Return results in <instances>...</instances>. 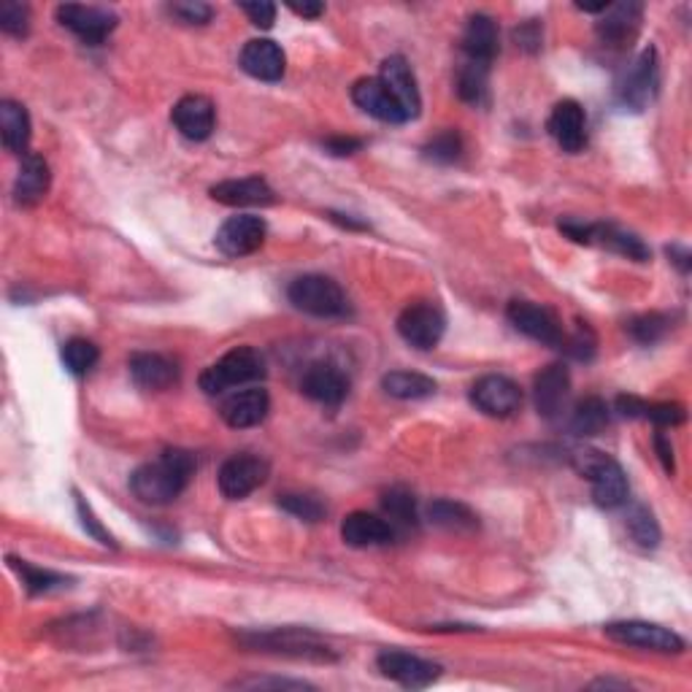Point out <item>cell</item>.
Instances as JSON below:
<instances>
[{
  "instance_id": "obj_30",
  "label": "cell",
  "mask_w": 692,
  "mask_h": 692,
  "mask_svg": "<svg viewBox=\"0 0 692 692\" xmlns=\"http://www.w3.org/2000/svg\"><path fill=\"white\" fill-rule=\"evenodd\" d=\"M641 22V6L639 3H620V6H609L606 17L597 22V36H601L603 43H612V47H620L635 33Z\"/></svg>"
},
{
  "instance_id": "obj_23",
  "label": "cell",
  "mask_w": 692,
  "mask_h": 692,
  "mask_svg": "<svg viewBox=\"0 0 692 692\" xmlns=\"http://www.w3.org/2000/svg\"><path fill=\"white\" fill-rule=\"evenodd\" d=\"M211 198L233 209H247V206H270L276 200L274 190L260 176H247V179H228L211 187Z\"/></svg>"
},
{
  "instance_id": "obj_34",
  "label": "cell",
  "mask_w": 692,
  "mask_h": 692,
  "mask_svg": "<svg viewBox=\"0 0 692 692\" xmlns=\"http://www.w3.org/2000/svg\"><path fill=\"white\" fill-rule=\"evenodd\" d=\"M382 508H385V520L393 525V531H412L417 527V503L414 495L404 487H393L382 495Z\"/></svg>"
},
{
  "instance_id": "obj_13",
  "label": "cell",
  "mask_w": 692,
  "mask_h": 692,
  "mask_svg": "<svg viewBox=\"0 0 692 692\" xmlns=\"http://www.w3.org/2000/svg\"><path fill=\"white\" fill-rule=\"evenodd\" d=\"M266 219L257 214H236L217 230V249L228 257H247L266 244Z\"/></svg>"
},
{
  "instance_id": "obj_47",
  "label": "cell",
  "mask_w": 692,
  "mask_h": 692,
  "mask_svg": "<svg viewBox=\"0 0 692 692\" xmlns=\"http://www.w3.org/2000/svg\"><path fill=\"white\" fill-rule=\"evenodd\" d=\"M77 506H79V517H81V525H85V531L90 533L92 538H98L100 544H106V546H115V538H111L109 533L103 531V525H100V522L96 520V514H92V508L87 506V503H85V498H81V495H77Z\"/></svg>"
},
{
  "instance_id": "obj_35",
  "label": "cell",
  "mask_w": 692,
  "mask_h": 692,
  "mask_svg": "<svg viewBox=\"0 0 692 692\" xmlns=\"http://www.w3.org/2000/svg\"><path fill=\"white\" fill-rule=\"evenodd\" d=\"M609 425V406L601 398L579 401L574 414H571V431L576 436H597Z\"/></svg>"
},
{
  "instance_id": "obj_2",
  "label": "cell",
  "mask_w": 692,
  "mask_h": 692,
  "mask_svg": "<svg viewBox=\"0 0 692 692\" xmlns=\"http://www.w3.org/2000/svg\"><path fill=\"white\" fill-rule=\"evenodd\" d=\"M571 463L593 484V498L601 508H616L627 501V476L614 457L597 449H576Z\"/></svg>"
},
{
  "instance_id": "obj_29",
  "label": "cell",
  "mask_w": 692,
  "mask_h": 692,
  "mask_svg": "<svg viewBox=\"0 0 692 692\" xmlns=\"http://www.w3.org/2000/svg\"><path fill=\"white\" fill-rule=\"evenodd\" d=\"M616 408L625 417L650 419V423L660 427H676L688 419V412H684L682 404H646V401L635 398V395H620L616 398Z\"/></svg>"
},
{
  "instance_id": "obj_24",
  "label": "cell",
  "mask_w": 692,
  "mask_h": 692,
  "mask_svg": "<svg viewBox=\"0 0 692 692\" xmlns=\"http://www.w3.org/2000/svg\"><path fill=\"white\" fill-rule=\"evenodd\" d=\"M379 79L385 81L387 90L393 92L395 100H398L401 109L406 111L408 119H414L419 115V109H423V98H419L417 79H414V71H412V66L406 62V58H401V55H393V58H387L385 62H382Z\"/></svg>"
},
{
  "instance_id": "obj_21",
  "label": "cell",
  "mask_w": 692,
  "mask_h": 692,
  "mask_svg": "<svg viewBox=\"0 0 692 692\" xmlns=\"http://www.w3.org/2000/svg\"><path fill=\"white\" fill-rule=\"evenodd\" d=\"M463 55L465 62L480 68L493 66L498 55V22L490 14H474L465 24L463 33Z\"/></svg>"
},
{
  "instance_id": "obj_20",
  "label": "cell",
  "mask_w": 692,
  "mask_h": 692,
  "mask_svg": "<svg viewBox=\"0 0 692 692\" xmlns=\"http://www.w3.org/2000/svg\"><path fill=\"white\" fill-rule=\"evenodd\" d=\"M171 122L181 136L190 141H206L217 125V111L206 96H185L174 106Z\"/></svg>"
},
{
  "instance_id": "obj_5",
  "label": "cell",
  "mask_w": 692,
  "mask_h": 692,
  "mask_svg": "<svg viewBox=\"0 0 692 692\" xmlns=\"http://www.w3.org/2000/svg\"><path fill=\"white\" fill-rule=\"evenodd\" d=\"M287 298L298 312L312 314V317L333 319L344 317V314L349 312L344 289L338 287V281H333L330 276L323 274L298 276V279L287 287Z\"/></svg>"
},
{
  "instance_id": "obj_16",
  "label": "cell",
  "mask_w": 692,
  "mask_h": 692,
  "mask_svg": "<svg viewBox=\"0 0 692 692\" xmlns=\"http://www.w3.org/2000/svg\"><path fill=\"white\" fill-rule=\"evenodd\" d=\"M569 395H571V374L563 363L546 366L536 376V382H533V401H536L538 414L544 419L563 417V412L569 408Z\"/></svg>"
},
{
  "instance_id": "obj_45",
  "label": "cell",
  "mask_w": 692,
  "mask_h": 692,
  "mask_svg": "<svg viewBox=\"0 0 692 692\" xmlns=\"http://www.w3.org/2000/svg\"><path fill=\"white\" fill-rule=\"evenodd\" d=\"M174 17H179L181 22L187 24H206L211 20V6L209 3H198V0H185V3H171L168 6Z\"/></svg>"
},
{
  "instance_id": "obj_19",
  "label": "cell",
  "mask_w": 692,
  "mask_h": 692,
  "mask_svg": "<svg viewBox=\"0 0 692 692\" xmlns=\"http://www.w3.org/2000/svg\"><path fill=\"white\" fill-rule=\"evenodd\" d=\"M300 389H304L306 398L317 401V404L338 406L349 395V379L333 363H314V366L306 368Z\"/></svg>"
},
{
  "instance_id": "obj_38",
  "label": "cell",
  "mask_w": 692,
  "mask_h": 692,
  "mask_svg": "<svg viewBox=\"0 0 692 692\" xmlns=\"http://www.w3.org/2000/svg\"><path fill=\"white\" fill-rule=\"evenodd\" d=\"M627 533L644 550H654L660 544V527L654 522V514L646 506H633L627 512Z\"/></svg>"
},
{
  "instance_id": "obj_39",
  "label": "cell",
  "mask_w": 692,
  "mask_h": 692,
  "mask_svg": "<svg viewBox=\"0 0 692 692\" xmlns=\"http://www.w3.org/2000/svg\"><path fill=\"white\" fill-rule=\"evenodd\" d=\"M487 77L490 68L471 66V62H463L461 73H457V96H461L465 103L480 106L484 96H487Z\"/></svg>"
},
{
  "instance_id": "obj_25",
  "label": "cell",
  "mask_w": 692,
  "mask_h": 692,
  "mask_svg": "<svg viewBox=\"0 0 692 692\" xmlns=\"http://www.w3.org/2000/svg\"><path fill=\"white\" fill-rule=\"evenodd\" d=\"M270 412V398L263 387H249L241 389V393H233L228 401H225L219 414L230 427L236 431H244V427H255L260 425L263 419L268 417Z\"/></svg>"
},
{
  "instance_id": "obj_9",
  "label": "cell",
  "mask_w": 692,
  "mask_h": 692,
  "mask_svg": "<svg viewBox=\"0 0 692 692\" xmlns=\"http://www.w3.org/2000/svg\"><path fill=\"white\" fill-rule=\"evenodd\" d=\"M268 474L270 465L268 461H263L260 455H249V452L233 455L230 461H225L223 468H219L217 476L219 493H223L228 501H241L255 493L257 487H263V484L268 482Z\"/></svg>"
},
{
  "instance_id": "obj_26",
  "label": "cell",
  "mask_w": 692,
  "mask_h": 692,
  "mask_svg": "<svg viewBox=\"0 0 692 692\" xmlns=\"http://www.w3.org/2000/svg\"><path fill=\"white\" fill-rule=\"evenodd\" d=\"M342 538L346 546L368 550V546L389 544L395 538V531L385 517H376V514L368 512H352L342 522Z\"/></svg>"
},
{
  "instance_id": "obj_44",
  "label": "cell",
  "mask_w": 692,
  "mask_h": 692,
  "mask_svg": "<svg viewBox=\"0 0 692 692\" xmlns=\"http://www.w3.org/2000/svg\"><path fill=\"white\" fill-rule=\"evenodd\" d=\"M563 346L576 357V360H593L595 355V336L587 325H579L571 338L563 336Z\"/></svg>"
},
{
  "instance_id": "obj_22",
  "label": "cell",
  "mask_w": 692,
  "mask_h": 692,
  "mask_svg": "<svg viewBox=\"0 0 692 692\" xmlns=\"http://www.w3.org/2000/svg\"><path fill=\"white\" fill-rule=\"evenodd\" d=\"M238 62H241V68L249 77L260 81H279L285 77L287 68L285 52H281L279 43L270 39H251L244 43Z\"/></svg>"
},
{
  "instance_id": "obj_54",
  "label": "cell",
  "mask_w": 692,
  "mask_h": 692,
  "mask_svg": "<svg viewBox=\"0 0 692 692\" xmlns=\"http://www.w3.org/2000/svg\"><path fill=\"white\" fill-rule=\"evenodd\" d=\"M609 6H612V3H606V0H603V3H576V9L590 11V14H595V11H606Z\"/></svg>"
},
{
  "instance_id": "obj_17",
  "label": "cell",
  "mask_w": 692,
  "mask_h": 692,
  "mask_svg": "<svg viewBox=\"0 0 692 692\" xmlns=\"http://www.w3.org/2000/svg\"><path fill=\"white\" fill-rule=\"evenodd\" d=\"M352 100H355L366 115L379 119V122L389 125L408 122L406 111L401 109V103L395 100V96L387 90V85L379 77L355 81V87H352Z\"/></svg>"
},
{
  "instance_id": "obj_12",
  "label": "cell",
  "mask_w": 692,
  "mask_h": 692,
  "mask_svg": "<svg viewBox=\"0 0 692 692\" xmlns=\"http://www.w3.org/2000/svg\"><path fill=\"white\" fill-rule=\"evenodd\" d=\"M471 404L480 408L482 414L495 419L514 417L522 408V389L517 382H512L508 376L490 374L482 376L474 387H471Z\"/></svg>"
},
{
  "instance_id": "obj_37",
  "label": "cell",
  "mask_w": 692,
  "mask_h": 692,
  "mask_svg": "<svg viewBox=\"0 0 692 692\" xmlns=\"http://www.w3.org/2000/svg\"><path fill=\"white\" fill-rule=\"evenodd\" d=\"M11 569L17 571V574L22 576V584L28 587L30 595H41V593H49V590L60 587V584H66V576L55 574V571H43V569H36V565H30L28 560H17V557H9Z\"/></svg>"
},
{
  "instance_id": "obj_36",
  "label": "cell",
  "mask_w": 692,
  "mask_h": 692,
  "mask_svg": "<svg viewBox=\"0 0 692 692\" xmlns=\"http://www.w3.org/2000/svg\"><path fill=\"white\" fill-rule=\"evenodd\" d=\"M98 360L100 349L92 342H87V338H71V342L62 344V363H66V368L73 376L90 374L98 366Z\"/></svg>"
},
{
  "instance_id": "obj_53",
  "label": "cell",
  "mask_w": 692,
  "mask_h": 692,
  "mask_svg": "<svg viewBox=\"0 0 692 692\" xmlns=\"http://www.w3.org/2000/svg\"><path fill=\"white\" fill-rule=\"evenodd\" d=\"M289 9L295 11V14H300V17H319L325 11V6L323 3H304V6H289Z\"/></svg>"
},
{
  "instance_id": "obj_32",
  "label": "cell",
  "mask_w": 692,
  "mask_h": 692,
  "mask_svg": "<svg viewBox=\"0 0 692 692\" xmlns=\"http://www.w3.org/2000/svg\"><path fill=\"white\" fill-rule=\"evenodd\" d=\"M0 130H3V144L9 152L28 155L30 141V115L22 103L17 100H3L0 103Z\"/></svg>"
},
{
  "instance_id": "obj_49",
  "label": "cell",
  "mask_w": 692,
  "mask_h": 692,
  "mask_svg": "<svg viewBox=\"0 0 692 692\" xmlns=\"http://www.w3.org/2000/svg\"><path fill=\"white\" fill-rule=\"evenodd\" d=\"M363 147V141L360 138H344V136H336V138H327L325 141V149L330 155H338V157H344V155H355L357 149Z\"/></svg>"
},
{
  "instance_id": "obj_33",
  "label": "cell",
  "mask_w": 692,
  "mask_h": 692,
  "mask_svg": "<svg viewBox=\"0 0 692 692\" xmlns=\"http://www.w3.org/2000/svg\"><path fill=\"white\" fill-rule=\"evenodd\" d=\"M382 387H385L387 395L398 401H419V398H431L436 393V382L431 376L417 374V370H393L382 379Z\"/></svg>"
},
{
  "instance_id": "obj_8",
  "label": "cell",
  "mask_w": 692,
  "mask_h": 692,
  "mask_svg": "<svg viewBox=\"0 0 692 692\" xmlns=\"http://www.w3.org/2000/svg\"><path fill=\"white\" fill-rule=\"evenodd\" d=\"M444 312L431 300H417V304L406 306L398 317L401 338L414 349H436L444 338Z\"/></svg>"
},
{
  "instance_id": "obj_46",
  "label": "cell",
  "mask_w": 692,
  "mask_h": 692,
  "mask_svg": "<svg viewBox=\"0 0 692 692\" xmlns=\"http://www.w3.org/2000/svg\"><path fill=\"white\" fill-rule=\"evenodd\" d=\"M241 11L249 17L255 28L268 30L276 22V6L266 3V0H255V3H241Z\"/></svg>"
},
{
  "instance_id": "obj_14",
  "label": "cell",
  "mask_w": 692,
  "mask_h": 692,
  "mask_svg": "<svg viewBox=\"0 0 692 692\" xmlns=\"http://www.w3.org/2000/svg\"><path fill=\"white\" fill-rule=\"evenodd\" d=\"M506 317L522 336L533 338V342L546 346L563 344V327H560L557 317L546 306L531 304V300H512L506 308Z\"/></svg>"
},
{
  "instance_id": "obj_48",
  "label": "cell",
  "mask_w": 692,
  "mask_h": 692,
  "mask_svg": "<svg viewBox=\"0 0 692 692\" xmlns=\"http://www.w3.org/2000/svg\"><path fill=\"white\" fill-rule=\"evenodd\" d=\"M514 39H517V47L527 49V52H536L541 47V28L538 22H527L522 28L514 30Z\"/></svg>"
},
{
  "instance_id": "obj_6",
  "label": "cell",
  "mask_w": 692,
  "mask_h": 692,
  "mask_svg": "<svg viewBox=\"0 0 692 692\" xmlns=\"http://www.w3.org/2000/svg\"><path fill=\"white\" fill-rule=\"evenodd\" d=\"M560 230L579 244H597V247L612 249L616 255H625L639 263L650 260V249L644 247V241L635 238L633 233L614 228V225H590L579 223V219H563V223H560Z\"/></svg>"
},
{
  "instance_id": "obj_42",
  "label": "cell",
  "mask_w": 692,
  "mask_h": 692,
  "mask_svg": "<svg viewBox=\"0 0 692 692\" xmlns=\"http://www.w3.org/2000/svg\"><path fill=\"white\" fill-rule=\"evenodd\" d=\"M0 28L3 33L14 36V39H24L30 30V9L22 3H14V0H6L0 6Z\"/></svg>"
},
{
  "instance_id": "obj_1",
  "label": "cell",
  "mask_w": 692,
  "mask_h": 692,
  "mask_svg": "<svg viewBox=\"0 0 692 692\" xmlns=\"http://www.w3.org/2000/svg\"><path fill=\"white\" fill-rule=\"evenodd\" d=\"M195 455L187 449H166L152 463H144L130 476V493L147 506H168L179 498L195 474Z\"/></svg>"
},
{
  "instance_id": "obj_52",
  "label": "cell",
  "mask_w": 692,
  "mask_h": 692,
  "mask_svg": "<svg viewBox=\"0 0 692 692\" xmlns=\"http://www.w3.org/2000/svg\"><path fill=\"white\" fill-rule=\"evenodd\" d=\"M669 257L673 263H676L679 268L684 270V274H688L690 270V251L688 249H682V247H669Z\"/></svg>"
},
{
  "instance_id": "obj_50",
  "label": "cell",
  "mask_w": 692,
  "mask_h": 692,
  "mask_svg": "<svg viewBox=\"0 0 692 692\" xmlns=\"http://www.w3.org/2000/svg\"><path fill=\"white\" fill-rule=\"evenodd\" d=\"M238 688H251V690L295 688V690H304V688H308V684L306 682H289V679H249V682H238Z\"/></svg>"
},
{
  "instance_id": "obj_31",
  "label": "cell",
  "mask_w": 692,
  "mask_h": 692,
  "mask_svg": "<svg viewBox=\"0 0 692 692\" xmlns=\"http://www.w3.org/2000/svg\"><path fill=\"white\" fill-rule=\"evenodd\" d=\"M427 520H431L436 527H442V531L457 533V536L480 531V517H476V514L471 512L465 503H457V501H446V498L433 501L431 506H427Z\"/></svg>"
},
{
  "instance_id": "obj_40",
  "label": "cell",
  "mask_w": 692,
  "mask_h": 692,
  "mask_svg": "<svg viewBox=\"0 0 692 692\" xmlns=\"http://www.w3.org/2000/svg\"><path fill=\"white\" fill-rule=\"evenodd\" d=\"M627 330H631V336L639 344H658L671 330V317H665V314H641V317H635L627 325Z\"/></svg>"
},
{
  "instance_id": "obj_4",
  "label": "cell",
  "mask_w": 692,
  "mask_h": 692,
  "mask_svg": "<svg viewBox=\"0 0 692 692\" xmlns=\"http://www.w3.org/2000/svg\"><path fill=\"white\" fill-rule=\"evenodd\" d=\"M241 641L251 646V650L285 654V658L295 660H317V663H330V660H336L330 646H327L325 641H319L312 631H304V627H276V631L244 633Z\"/></svg>"
},
{
  "instance_id": "obj_15",
  "label": "cell",
  "mask_w": 692,
  "mask_h": 692,
  "mask_svg": "<svg viewBox=\"0 0 692 692\" xmlns=\"http://www.w3.org/2000/svg\"><path fill=\"white\" fill-rule=\"evenodd\" d=\"M376 665L379 671L385 673L387 679L398 682L401 688L406 690H425L431 688L433 682L438 679V665L431 663V660L417 658V654L398 652V650H385L376 658Z\"/></svg>"
},
{
  "instance_id": "obj_43",
  "label": "cell",
  "mask_w": 692,
  "mask_h": 692,
  "mask_svg": "<svg viewBox=\"0 0 692 692\" xmlns=\"http://www.w3.org/2000/svg\"><path fill=\"white\" fill-rule=\"evenodd\" d=\"M279 506L285 508L287 514H293V517L304 522H319L325 517V506L317 498H312V495H295V493L281 495Z\"/></svg>"
},
{
  "instance_id": "obj_10",
  "label": "cell",
  "mask_w": 692,
  "mask_h": 692,
  "mask_svg": "<svg viewBox=\"0 0 692 692\" xmlns=\"http://www.w3.org/2000/svg\"><path fill=\"white\" fill-rule=\"evenodd\" d=\"M603 633L616 644L639 646V650L650 652H663V654H679L684 650V641L676 633L669 631L663 625H654V622H641V620H625V622H609L603 627Z\"/></svg>"
},
{
  "instance_id": "obj_41",
  "label": "cell",
  "mask_w": 692,
  "mask_h": 692,
  "mask_svg": "<svg viewBox=\"0 0 692 692\" xmlns=\"http://www.w3.org/2000/svg\"><path fill=\"white\" fill-rule=\"evenodd\" d=\"M463 152V138L457 130H444L436 138H431L425 147V157L436 162H455Z\"/></svg>"
},
{
  "instance_id": "obj_7",
  "label": "cell",
  "mask_w": 692,
  "mask_h": 692,
  "mask_svg": "<svg viewBox=\"0 0 692 692\" xmlns=\"http://www.w3.org/2000/svg\"><path fill=\"white\" fill-rule=\"evenodd\" d=\"M658 87H660L658 52H654V47H646L644 52L625 68L620 85H616V92H620V100L627 106V109L644 111L654 100V96H658Z\"/></svg>"
},
{
  "instance_id": "obj_27",
  "label": "cell",
  "mask_w": 692,
  "mask_h": 692,
  "mask_svg": "<svg viewBox=\"0 0 692 692\" xmlns=\"http://www.w3.org/2000/svg\"><path fill=\"white\" fill-rule=\"evenodd\" d=\"M130 376L141 389L147 393H160V389L174 387L179 382V368L166 355H155V352H138L130 357Z\"/></svg>"
},
{
  "instance_id": "obj_51",
  "label": "cell",
  "mask_w": 692,
  "mask_h": 692,
  "mask_svg": "<svg viewBox=\"0 0 692 692\" xmlns=\"http://www.w3.org/2000/svg\"><path fill=\"white\" fill-rule=\"evenodd\" d=\"M654 449H658V457L660 463H663L665 474H673V446H671V438L665 436V433H658L654 436Z\"/></svg>"
},
{
  "instance_id": "obj_11",
  "label": "cell",
  "mask_w": 692,
  "mask_h": 692,
  "mask_svg": "<svg viewBox=\"0 0 692 692\" xmlns=\"http://www.w3.org/2000/svg\"><path fill=\"white\" fill-rule=\"evenodd\" d=\"M58 22L62 28L71 30L81 41L98 47L109 39L111 30L117 28L115 11L103 9V6H79V3H62L58 6Z\"/></svg>"
},
{
  "instance_id": "obj_3",
  "label": "cell",
  "mask_w": 692,
  "mask_h": 692,
  "mask_svg": "<svg viewBox=\"0 0 692 692\" xmlns=\"http://www.w3.org/2000/svg\"><path fill=\"white\" fill-rule=\"evenodd\" d=\"M266 376V360L255 346H236L200 374V389L206 395H223L225 389L251 385Z\"/></svg>"
},
{
  "instance_id": "obj_28",
  "label": "cell",
  "mask_w": 692,
  "mask_h": 692,
  "mask_svg": "<svg viewBox=\"0 0 692 692\" xmlns=\"http://www.w3.org/2000/svg\"><path fill=\"white\" fill-rule=\"evenodd\" d=\"M49 181H52L49 162L36 152L22 155L20 171H17V181H14V200L20 206L41 204L49 192Z\"/></svg>"
},
{
  "instance_id": "obj_18",
  "label": "cell",
  "mask_w": 692,
  "mask_h": 692,
  "mask_svg": "<svg viewBox=\"0 0 692 692\" xmlns=\"http://www.w3.org/2000/svg\"><path fill=\"white\" fill-rule=\"evenodd\" d=\"M546 128H550V136L555 138L557 147L569 155L582 152L587 144V119H584V109L576 100H560L552 109Z\"/></svg>"
}]
</instances>
